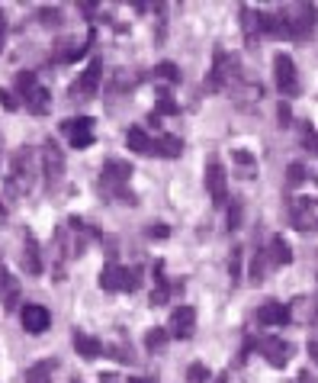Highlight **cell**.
Here are the masks:
<instances>
[{"label":"cell","mask_w":318,"mask_h":383,"mask_svg":"<svg viewBox=\"0 0 318 383\" xmlns=\"http://www.w3.org/2000/svg\"><path fill=\"white\" fill-rule=\"evenodd\" d=\"M100 75H103V61H97L93 59L90 65H87V71L81 77H77V84H74V97L81 93V97H93L97 93V87H100Z\"/></svg>","instance_id":"obj_10"},{"label":"cell","mask_w":318,"mask_h":383,"mask_svg":"<svg viewBox=\"0 0 318 383\" xmlns=\"http://www.w3.org/2000/svg\"><path fill=\"white\" fill-rule=\"evenodd\" d=\"M142 283V274L135 267H122V264H103L100 271V290L106 293H122V290H135Z\"/></svg>","instance_id":"obj_1"},{"label":"cell","mask_w":318,"mask_h":383,"mask_svg":"<svg viewBox=\"0 0 318 383\" xmlns=\"http://www.w3.org/2000/svg\"><path fill=\"white\" fill-rule=\"evenodd\" d=\"M71 345H74V351L81 354V358H87V361H93V358H100V354H103V342H97L93 335L81 332V329L71 332Z\"/></svg>","instance_id":"obj_13"},{"label":"cell","mask_w":318,"mask_h":383,"mask_svg":"<svg viewBox=\"0 0 318 383\" xmlns=\"http://www.w3.org/2000/svg\"><path fill=\"white\" fill-rule=\"evenodd\" d=\"M273 77H276L280 93H286V97L299 93V75H296V61L289 55H276L273 59Z\"/></svg>","instance_id":"obj_4"},{"label":"cell","mask_w":318,"mask_h":383,"mask_svg":"<svg viewBox=\"0 0 318 383\" xmlns=\"http://www.w3.org/2000/svg\"><path fill=\"white\" fill-rule=\"evenodd\" d=\"M145 345H148V351H161L168 345V332H164V329H151V332L145 335Z\"/></svg>","instance_id":"obj_25"},{"label":"cell","mask_w":318,"mask_h":383,"mask_svg":"<svg viewBox=\"0 0 318 383\" xmlns=\"http://www.w3.org/2000/svg\"><path fill=\"white\" fill-rule=\"evenodd\" d=\"M19 322H23V329L29 335H42V332H49L51 313L45 306H39V303H26L23 313H19Z\"/></svg>","instance_id":"obj_7"},{"label":"cell","mask_w":318,"mask_h":383,"mask_svg":"<svg viewBox=\"0 0 318 383\" xmlns=\"http://www.w3.org/2000/svg\"><path fill=\"white\" fill-rule=\"evenodd\" d=\"M161 261L158 264H154V277H158V287H154V290H151V306H164V303H168V296H170V287H168V280H164V271H161Z\"/></svg>","instance_id":"obj_22"},{"label":"cell","mask_w":318,"mask_h":383,"mask_svg":"<svg viewBox=\"0 0 318 383\" xmlns=\"http://www.w3.org/2000/svg\"><path fill=\"white\" fill-rule=\"evenodd\" d=\"M3 42H7V20L0 13V49H3Z\"/></svg>","instance_id":"obj_37"},{"label":"cell","mask_w":318,"mask_h":383,"mask_svg":"<svg viewBox=\"0 0 318 383\" xmlns=\"http://www.w3.org/2000/svg\"><path fill=\"white\" fill-rule=\"evenodd\" d=\"M257 348H260V354H264V358H267L273 367H283L286 361L293 358V345H286L283 338H264Z\"/></svg>","instance_id":"obj_9"},{"label":"cell","mask_w":318,"mask_h":383,"mask_svg":"<svg viewBox=\"0 0 318 383\" xmlns=\"http://www.w3.org/2000/svg\"><path fill=\"white\" fill-rule=\"evenodd\" d=\"M61 133H67V142L74 149H90L93 145V119L90 117H77L61 123Z\"/></svg>","instance_id":"obj_6"},{"label":"cell","mask_w":318,"mask_h":383,"mask_svg":"<svg viewBox=\"0 0 318 383\" xmlns=\"http://www.w3.org/2000/svg\"><path fill=\"white\" fill-rule=\"evenodd\" d=\"M180 151H184V142L177 139V135H158V139H151V155H161V158H180Z\"/></svg>","instance_id":"obj_18"},{"label":"cell","mask_w":318,"mask_h":383,"mask_svg":"<svg viewBox=\"0 0 318 383\" xmlns=\"http://www.w3.org/2000/svg\"><path fill=\"white\" fill-rule=\"evenodd\" d=\"M193 329H196V309L193 306H177L174 316H170V332L177 338H190Z\"/></svg>","instance_id":"obj_12"},{"label":"cell","mask_w":318,"mask_h":383,"mask_svg":"<svg viewBox=\"0 0 318 383\" xmlns=\"http://www.w3.org/2000/svg\"><path fill=\"white\" fill-rule=\"evenodd\" d=\"M234 158L241 161L244 167H251V165H254V158H251V155H248V151H234Z\"/></svg>","instance_id":"obj_36"},{"label":"cell","mask_w":318,"mask_h":383,"mask_svg":"<svg viewBox=\"0 0 318 383\" xmlns=\"http://www.w3.org/2000/svg\"><path fill=\"white\" fill-rule=\"evenodd\" d=\"M238 223H241V206L232 203V206H228V229H238Z\"/></svg>","instance_id":"obj_30"},{"label":"cell","mask_w":318,"mask_h":383,"mask_svg":"<svg viewBox=\"0 0 318 383\" xmlns=\"http://www.w3.org/2000/svg\"><path fill=\"white\" fill-rule=\"evenodd\" d=\"M228 274H232V280H238V274H241V251L234 248L232 258H228Z\"/></svg>","instance_id":"obj_28"},{"label":"cell","mask_w":318,"mask_h":383,"mask_svg":"<svg viewBox=\"0 0 318 383\" xmlns=\"http://www.w3.org/2000/svg\"><path fill=\"white\" fill-rule=\"evenodd\" d=\"M286 20H289L293 39H302V36H309L312 23H315V7H312V3H302V7H296V10H286Z\"/></svg>","instance_id":"obj_8"},{"label":"cell","mask_w":318,"mask_h":383,"mask_svg":"<svg viewBox=\"0 0 318 383\" xmlns=\"http://www.w3.org/2000/svg\"><path fill=\"white\" fill-rule=\"evenodd\" d=\"M151 113H177V103H174V100H168V97H164V100H161L158 107L151 110Z\"/></svg>","instance_id":"obj_33"},{"label":"cell","mask_w":318,"mask_h":383,"mask_svg":"<svg viewBox=\"0 0 318 383\" xmlns=\"http://www.w3.org/2000/svg\"><path fill=\"white\" fill-rule=\"evenodd\" d=\"M33 149H17L13 151V171H10V181H7V190L13 197L19 193H29L33 187Z\"/></svg>","instance_id":"obj_2"},{"label":"cell","mask_w":318,"mask_h":383,"mask_svg":"<svg viewBox=\"0 0 318 383\" xmlns=\"http://www.w3.org/2000/svg\"><path fill=\"white\" fill-rule=\"evenodd\" d=\"M216 383H228V374H218V377H216Z\"/></svg>","instance_id":"obj_38"},{"label":"cell","mask_w":318,"mask_h":383,"mask_svg":"<svg viewBox=\"0 0 318 383\" xmlns=\"http://www.w3.org/2000/svg\"><path fill=\"white\" fill-rule=\"evenodd\" d=\"M257 322H264V325H286V322H289V306H283V303H264V306L257 309Z\"/></svg>","instance_id":"obj_19"},{"label":"cell","mask_w":318,"mask_h":383,"mask_svg":"<svg viewBox=\"0 0 318 383\" xmlns=\"http://www.w3.org/2000/svg\"><path fill=\"white\" fill-rule=\"evenodd\" d=\"M42 23H45V26L61 23V13H58V10H55V7H45V10H42Z\"/></svg>","instance_id":"obj_31"},{"label":"cell","mask_w":318,"mask_h":383,"mask_svg":"<svg viewBox=\"0 0 318 383\" xmlns=\"http://www.w3.org/2000/svg\"><path fill=\"white\" fill-rule=\"evenodd\" d=\"M206 190H209L212 203L216 206H222V203L228 200V177H225V165L212 155L209 161H206Z\"/></svg>","instance_id":"obj_3"},{"label":"cell","mask_w":318,"mask_h":383,"mask_svg":"<svg viewBox=\"0 0 318 383\" xmlns=\"http://www.w3.org/2000/svg\"><path fill=\"white\" fill-rule=\"evenodd\" d=\"M23 97V107L33 113V117H42L45 110H49V100H51V93H49V87H42V84L35 81L29 91H23L19 93Z\"/></svg>","instance_id":"obj_11"},{"label":"cell","mask_w":318,"mask_h":383,"mask_svg":"<svg viewBox=\"0 0 318 383\" xmlns=\"http://www.w3.org/2000/svg\"><path fill=\"white\" fill-rule=\"evenodd\" d=\"M23 267L29 277H39L42 274V255H39V242H35L33 235H26L23 239Z\"/></svg>","instance_id":"obj_14"},{"label":"cell","mask_w":318,"mask_h":383,"mask_svg":"<svg viewBox=\"0 0 318 383\" xmlns=\"http://www.w3.org/2000/svg\"><path fill=\"white\" fill-rule=\"evenodd\" d=\"M0 103H3L7 110H17V107H19V100H17V97H13L10 91H0Z\"/></svg>","instance_id":"obj_32"},{"label":"cell","mask_w":318,"mask_h":383,"mask_svg":"<svg viewBox=\"0 0 318 383\" xmlns=\"http://www.w3.org/2000/svg\"><path fill=\"white\" fill-rule=\"evenodd\" d=\"M228 71H232V61L222 49L216 52V61H212V75H209V91H222L228 84Z\"/></svg>","instance_id":"obj_17"},{"label":"cell","mask_w":318,"mask_h":383,"mask_svg":"<svg viewBox=\"0 0 318 383\" xmlns=\"http://www.w3.org/2000/svg\"><path fill=\"white\" fill-rule=\"evenodd\" d=\"M186 380L190 383H206L209 380V367L200 364V361H193V364L186 367Z\"/></svg>","instance_id":"obj_24"},{"label":"cell","mask_w":318,"mask_h":383,"mask_svg":"<svg viewBox=\"0 0 318 383\" xmlns=\"http://www.w3.org/2000/svg\"><path fill=\"white\" fill-rule=\"evenodd\" d=\"M129 383H154V380H142V377H132Z\"/></svg>","instance_id":"obj_39"},{"label":"cell","mask_w":318,"mask_h":383,"mask_svg":"<svg viewBox=\"0 0 318 383\" xmlns=\"http://www.w3.org/2000/svg\"><path fill=\"white\" fill-rule=\"evenodd\" d=\"M42 171H45L49 187H55V183L65 177V155H61L55 139H45V145H42Z\"/></svg>","instance_id":"obj_5"},{"label":"cell","mask_w":318,"mask_h":383,"mask_svg":"<svg viewBox=\"0 0 318 383\" xmlns=\"http://www.w3.org/2000/svg\"><path fill=\"white\" fill-rule=\"evenodd\" d=\"M148 235H151V239H168V235H170V229H168V225H151V229H148Z\"/></svg>","instance_id":"obj_34"},{"label":"cell","mask_w":318,"mask_h":383,"mask_svg":"<svg viewBox=\"0 0 318 383\" xmlns=\"http://www.w3.org/2000/svg\"><path fill=\"white\" fill-rule=\"evenodd\" d=\"M309 206H318V200H302L293 213V225L299 232H318V216L309 213Z\"/></svg>","instance_id":"obj_16"},{"label":"cell","mask_w":318,"mask_h":383,"mask_svg":"<svg viewBox=\"0 0 318 383\" xmlns=\"http://www.w3.org/2000/svg\"><path fill=\"white\" fill-rule=\"evenodd\" d=\"M71 383H81V380H77V377H74V380H71Z\"/></svg>","instance_id":"obj_41"},{"label":"cell","mask_w":318,"mask_h":383,"mask_svg":"<svg viewBox=\"0 0 318 383\" xmlns=\"http://www.w3.org/2000/svg\"><path fill=\"white\" fill-rule=\"evenodd\" d=\"M51 367H58V361H39L26 370V383H51Z\"/></svg>","instance_id":"obj_23"},{"label":"cell","mask_w":318,"mask_h":383,"mask_svg":"<svg viewBox=\"0 0 318 383\" xmlns=\"http://www.w3.org/2000/svg\"><path fill=\"white\" fill-rule=\"evenodd\" d=\"M276 119H280V126L293 123V110H289V103H280V107H276Z\"/></svg>","instance_id":"obj_29"},{"label":"cell","mask_w":318,"mask_h":383,"mask_svg":"<svg viewBox=\"0 0 318 383\" xmlns=\"http://www.w3.org/2000/svg\"><path fill=\"white\" fill-rule=\"evenodd\" d=\"M302 177H305V171H302V165H293V167H289V181H302Z\"/></svg>","instance_id":"obj_35"},{"label":"cell","mask_w":318,"mask_h":383,"mask_svg":"<svg viewBox=\"0 0 318 383\" xmlns=\"http://www.w3.org/2000/svg\"><path fill=\"white\" fill-rule=\"evenodd\" d=\"M129 177H132V165H126V161H119V158H106V161H103V181H106V183L122 187Z\"/></svg>","instance_id":"obj_15"},{"label":"cell","mask_w":318,"mask_h":383,"mask_svg":"<svg viewBox=\"0 0 318 383\" xmlns=\"http://www.w3.org/2000/svg\"><path fill=\"white\" fill-rule=\"evenodd\" d=\"M312 354H315V361H318V342H312Z\"/></svg>","instance_id":"obj_40"},{"label":"cell","mask_w":318,"mask_h":383,"mask_svg":"<svg viewBox=\"0 0 318 383\" xmlns=\"http://www.w3.org/2000/svg\"><path fill=\"white\" fill-rule=\"evenodd\" d=\"M154 77H161V81L177 84V81H180V71H177V65H170V61H161V65L154 68Z\"/></svg>","instance_id":"obj_26"},{"label":"cell","mask_w":318,"mask_h":383,"mask_svg":"<svg viewBox=\"0 0 318 383\" xmlns=\"http://www.w3.org/2000/svg\"><path fill=\"white\" fill-rule=\"evenodd\" d=\"M270 264H273V267L293 264V251H289V245H286L280 235H273V239H270Z\"/></svg>","instance_id":"obj_21"},{"label":"cell","mask_w":318,"mask_h":383,"mask_svg":"<svg viewBox=\"0 0 318 383\" xmlns=\"http://www.w3.org/2000/svg\"><path fill=\"white\" fill-rule=\"evenodd\" d=\"M33 84H35V75H33V71H19V75H17V93L29 91Z\"/></svg>","instance_id":"obj_27"},{"label":"cell","mask_w":318,"mask_h":383,"mask_svg":"<svg viewBox=\"0 0 318 383\" xmlns=\"http://www.w3.org/2000/svg\"><path fill=\"white\" fill-rule=\"evenodd\" d=\"M126 145L129 151H138V155H151V135L145 133L142 126H132L126 133Z\"/></svg>","instance_id":"obj_20"}]
</instances>
